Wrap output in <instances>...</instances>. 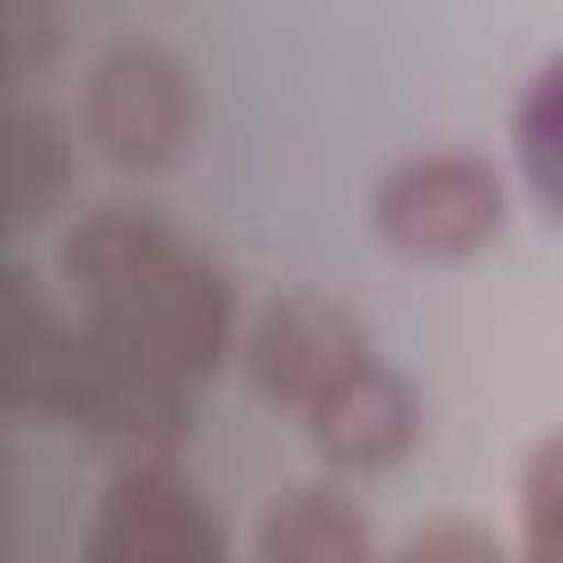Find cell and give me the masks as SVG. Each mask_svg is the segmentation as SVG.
I'll return each mask as SVG.
<instances>
[{"label": "cell", "instance_id": "cell-1", "mask_svg": "<svg viewBox=\"0 0 563 563\" xmlns=\"http://www.w3.org/2000/svg\"><path fill=\"white\" fill-rule=\"evenodd\" d=\"M519 176L528 194L563 220V53L537 70V88L519 97Z\"/></svg>", "mask_w": 563, "mask_h": 563}]
</instances>
